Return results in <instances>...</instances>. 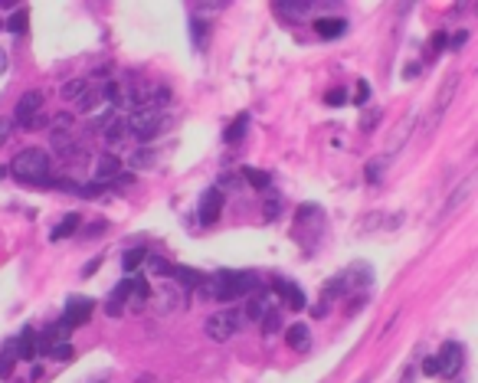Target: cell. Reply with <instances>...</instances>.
<instances>
[{
	"label": "cell",
	"mask_w": 478,
	"mask_h": 383,
	"mask_svg": "<svg viewBox=\"0 0 478 383\" xmlns=\"http://www.w3.org/2000/svg\"><path fill=\"white\" fill-rule=\"evenodd\" d=\"M10 174L20 184H30V187H53V158L46 154L43 147H23L10 161Z\"/></svg>",
	"instance_id": "cell-1"
},
{
	"label": "cell",
	"mask_w": 478,
	"mask_h": 383,
	"mask_svg": "<svg viewBox=\"0 0 478 383\" xmlns=\"http://www.w3.org/2000/svg\"><path fill=\"white\" fill-rule=\"evenodd\" d=\"M255 288H259V275H253V272H236V269H220L203 285V292L210 298H220V301H236L242 295H255Z\"/></svg>",
	"instance_id": "cell-2"
},
{
	"label": "cell",
	"mask_w": 478,
	"mask_h": 383,
	"mask_svg": "<svg viewBox=\"0 0 478 383\" xmlns=\"http://www.w3.org/2000/svg\"><path fill=\"white\" fill-rule=\"evenodd\" d=\"M125 121H128V134H135L138 141H151L154 134L164 132L167 115H164V108H154V105H138V108H131V112L125 115Z\"/></svg>",
	"instance_id": "cell-3"
},
{
	"label": "cell",
	"mask_w": 478,
	"mask_h": 383,
	"mask_svg": "<svg viewBox=\"0 0 478 383\" xmlns=\"http://www.w3.org/2000/svg\"><path fill=\"white\" fill-rule=\"evenodd\" d=\"M14 125H20L23 132H33V128H43L46 115H43V92H23L20 102L14 108Z\"/></svg>",
	"instance_id": "cell-4"
},
{
	"label": "cell",
	"mask_w": 478,
	"mask_h": 383,
	"mask_svg": "<svg viewBox=\"0 0 478 383\" xmlns=\"http://www.w3.org/2000/svg\"><path fill=\"white\" fill-rule=\"evenodd\" d=\"M239 311H216V314H210L207 318V338H213V341H229L233 334L239 331Z\"/></svg>",
	"instance_id": "cell-5"
},
{
	"label": "cell",
	"mask_w": 478,
	"mask_h": 383,
	"mask_svg": "<svg viewBox=\"0 0 478 383\" xmlns=\"http://www.w3.org/2000/svg\"><path fill=\"white\" fill-rule=\"evenodd\" d=\"M53 147H56V154H60L66 164H82L89 161V147L82 145L73 132H62V134H53Z\"/></svg>",
	"instance_id": "cell-6"
},
{
	"label": "cell",
	"mask_w": 478,
	"mask_h": 383,
	"mask_svg": "<svg viewBox=\"0 0 478 383\" xmlns=\"http://www.w3.org/2000/svg\"><path fill=\"white\" fill-rule=\"evenodd\" d=\"M455 88H459V75H449L446 82H442V88H439V95H436L433 112H429V121H426V128H423V132H433L436 125L442 121V115H446V105L455 99Z\"/></svg>",
	"instance_id": "cell-7"
},
{
	"label": "cell",
	"mask_w": 478,
	"mask_h": 383,
	"mask_svg": "<svg viewBox=\"0 0 478 383\" xmlns=\"http://www.w3.org/2000/svg\"><path fill=\"white\" fill-rule=\"evenodd\" d=\"M92 298H69L66 301V311H62V318L60 324L66 328V331H73V328H79V324H86L89 321V314H92Z\"/></svg>",
	"instance_id": "cell-8"
},
{
	"label": "cell",
	"mask_w": 478,
	"mask_h": 383,
	"mask_svg": "<svg viewBox=\"0 0 478 383\" xmlns=\"http://www.w3.org/2000/svg\"><path fill=\"white\" fill-rule=\"evenodd\" d=\"M220 213H223V190H220V187H210V190L200 197L197 217H200L203 226H213V223L220 220Z\"/></svg>",
	"instance_id": "cell-9"
},
{
	"label": "cell",
	"mask_w": 478,
	"mask_h": 383,
	"mask_svg": "<svg viewBox=\"0 0 478 383\" xmlns=\"http://www.w3.org/2000/svg\"><path fill=\"white\" fill-rule=\"evenodd\" d=\"M439 377H455L459 370H462V360H465V354H462V344H455V341H449L446 347L439 351Z\"/></svg>",
	"instance_id": "cell-10"
},
{
	"label": "cell",
	"mask_w": 478,
	"mask_h": 383,
	"mask_svg": "<svg viewBox=\"0 0 478 383\" xmlns=\"http://www.w3.org/2000/svg\"><path fill=\"white\" fill-rule=\"evenodd\" d=\"M272 288L282 295L285 298V305L292 311H301L308 301H305V292H301V285H295V282H288V279H272Z\"/></svg>",
	"instance_id": "cell-11"
},
{
	"label": "cell",
	"mask_w": 478,
	"mask_h": 383,
	"mask_svg": "<svg viewBox=\"0 0 478 383\" xmlns=\"http://www.w3.org/2000/svg\"><path fill=\"white\" fill-rule=\"evenodd\" d=\"M472 187H475V177H468V180H462V184L455 187V193H452V197H449L446 203H442V210H439V220H446V217H452V213H455V210H459V206H462L465 200L472 197Z\"/></svg>",
	"instance_id": "cell-12"
},
{
	"label": "cell",
	"mask_w": 478,
	"mask_h": 383,
	"mask_svg": "<svg viewBox=\"0 0 478 383\" xmlns=\"http://www.w3.org/2000/svg\"><path fill=\"white\" fill-rule=\"evenodd\" d=\"M314 33L321 36V40H338L347 33V23H344L341 16H318L314 20Z\"/></svg>",
	"instance_id": "cell-13"
},
{
	"label": "cell",
	"mask_w": 478,
	"mask_h": 383,
	"mask_svg": "<svg viewBox=\"0 0 478 383\" xmlns=\"http://www.w3.org/2000/svg\"><path fill=\"white\" fill-rule=\"evenodd\" d=\"M128 298H135V279H125V282L115 285V292H112V298H108L105 311H108V314H121V305H125Z\"/></svg>",
	"instance_id": "cell-14"
},
{
	"label": "cell",
	"mask_w": 478,
	"mask_h": 383,
	"mask_svg": "<svg viewBox=\"0 0 478 383\" xmlns=\"http://www.w3.org/2000/svg\"><path fill=\"white\" fill-rule=\"evenodd\" d=\"M115 177H121V161L115 154H102V158H99V167H95V184L115 180Z\"/></svg>",
	"instance_id": "cell-15"
},
{
	"label": "cell",
	"mask_w": 478,
	"mask_h": 383,
	"mask_svg": "<svg viewBox=\"0 0 478 383\" xmlns=\"http://www.w3.org/2000/svg\"><path fill=\"white\" fill-rule=\"evenodd\" d=\"M374 279V272H370V265L367 262H354L347 272H344V288H351V285H357V288H364L367 282Z\"/></svg>",
	"instance_id": "cell-16"
},
{
	"label": "cell",
	"mask_w": 478,
	"mask_h": 383,
	"mask_svg": "<svg viewBox=\"0 0 478 383\" xmlns=\"http://www.w3.org/2000/svg\"><path fill=\"white\" fill-rule=\"evenodd\" d=\"M285 341H288V347H295V351H308V347H312V331H308V324H292V328L285 331Z\"/></svg>",
	"instance_id": "cell-17"
},
{
	"label": "cell",
	"mask_w": 478,
	"mask_h": 383,
	"mask_svg": "<svg viewBox=\"0 0 478 383\" xmlns=\"http://www.w3.org/2000/svg\"><path fill=\"white\" fill-rule=\"evenodd\" d=\"M272 7H275V10H279V14L292 16V20H301V16L308 14V10H312L314 3H312V0H275V3H272Z\"/></svg>",
	"instance_id": "cell-18"
},
{
	"label": "cell",
	"mask_w": 478,
	"mask_h": 383,
	"mask_svg": "<svg viewBox=\"0 0 478 383\" xmlns=\"http://www.w3.org/2000/svg\"><path fill=\"white\" fill-rule=\"evenodd\" d=\"M266 314H269V295L266 292L249 295V301H246V318H249V321H262Z\"/></svg>",
	"instance_id": "cell-19"
},
{
	"label": "cell",
	"mask_w": 478,
	"mask_h": 383,
	"mask_svg": "<svg viewBox=\"0 0 478 383\" xmlns=\"http://www.w3.org/2000/svg\"><path fill=\"white\" fill-rule=\"evenodd\" d=\"M79 223H82V217H79V213H69V217H62V223H56V226L49 230V239H53V243H62V239H69V236L79 230Z\"/></svg>",
	"instance_id": "cell-20"
},
{
	"label": "cell",
	"mask_w": 478,
	"mask_h": 383,
	"mask_svg": "<svg viewBox=\"0 0 478 383\" xmlns=\"http://www.w3.org/2000/svg\"><path fill=\"white\" fill-rule=\"evenodd\" d=\"M36 338H40V334H36V331H30V328H27L20 338H16V354H20V360H33V357L40 354V344H36Z\"/></svg>",
	"instance_id": "cell-21"
},
{
	"label": "cell",
	"mask_w": 478,
	"mask_h": 383,
	"mask_svg": "<svg viewBox=\"0 0 478 383\" xmlns=\"http://www.w3.org/2000/svg\"><path fill=\"white\" fill-rule=\"evenodd\" d=\"M148 259V249L144 246H135V249H125L121 256V269L128 272V275H135V269H141V262Z\"/></svg>",
	"instance_id": "cell-22"
},
{
	"label": "cell",
	"mask_w": 478,
	"mask_h": 383,
	"mask_svg": "<svg viewBox=\"0 0 478 383\" xmlns=\"http://www.w3.org/2000/svg\"><path fill=\"white\" fill-rule=\"evenodd\" d=\"M174 279H177L184 288H197V285H203V275L194 272V269H187V265H174Z\"/></svg>",
	"instance_id": "cell-23"
},
{
	"label": "cell",
	"mask_w": 478,
	"mask_h": 383,
	"mask_svg": "<svg viewBox=\"0 0 478 383\" xmlns=\"http://www.w3.org/2000/svg\"><path fill=\"white\" fill-rule=\"evenodd\" d=\"M27 27H30V10H27V7H20V10H14V16L7 20V29H10L14 36H23Z\"/></svg>",
	"instance_id": "cell-24"
},
{
	"label": "cell",
	"mask_w": 478,
	"mask_h": 383,
	"mask_svg": "<svg viewBox=\"0 0 478 383\" xmlns=\"http://www.w3.org/2000/svg\"><path fill=\"white\" fill-rule=\"evenodd\" d=\"M246 125H249V115L242 112V115H239L236 121H233V125H229V128L223 132V141H226V145H236V141H242V134H246Z\"/></svg>",
	"instance_id": "cell-25"
},
{
	"label": "cell",
	"mask_w": 478,
	"mask_h": 383,
	"mask_svg": "<svg viewBox=\"0 0 478 383\" xmlns=\"http://www.w3.org/2000/svg\"><path fill=\"white\" fill-rule=\"evenodd\" d=\"M86 88H89L86 79H69V82L62 86V99H75V102H79V99L86 95Z\"/></svg>",
	"instance_id": "cell-26"
},
{
	"label": "cell",
	"mask_w": 478,
	"mask_h": 383,
	"mask_svg": "<svg viewBox=\"0 0 478 383\" xmlns=\"http://www.w3.org/2000/svg\"><path fill=\"white\" fill-rule=\"evenodd\" d=\"M242 177L249 180V187H255V190H266V187H269V174H266V171H255V167H242Z\"/></svg>",
	"instance_id": "cell-27"
},
{
	"label": "cell",
	"mask_w": 478,
	"mask_h": 383,
	"mask_svg": "<svg viewBox=\"0 0 478 383\" xmlns=\"http://www.w3.org/2000/svg\"><path fill=\"white\" fill-rule=\"evenodd\" d=\"M148 272H151V275H174V265L167 262V259H161V256H151V259H148Z\"/></svg>",
	"instance_id": "cell-28"
},
{
	"label": "cell",
	"mask_w": 478,
	"mask_h": 383,
	"mask_svg": "<svg viewBox=\"0 0 478 383\" xmlns=\"http://www.w3.org/2000/svg\"><path fill=\"white\" fill-rule=\"evenodd\" d=\"M383 167H387V158H377V161H370V164H367V180H370V184H377V180L383 177Z\"/></svg>",
	"instance_id": "cell-29"
},
{
	"label": "cell",
	"mask_w": 478,
	"mask_h": 383,
	"mask_svg": "<svg viewBox=\"0 0 478 383\" xmlns=\"http://www.w3.org/2000/svg\"><path fill=\"white\" fill-rule=\"evenodd\" d=\"M325 102L328 105H344L347 102V92H344V88H328V92H325Z\"/></svg>",
	"instance_id": "cell-30"
},
{
	"label": "cell",
	"mask_w": 478,
	"mask_h": 383,
	"mask_svg": "<svg viewBox=\"0 0 478 383\" xmlns=\"http://www.w3.org/2000/svg\"><path fill=\"white\" fill-rule=\"evenodd\" d=\"M262 331H266V334H275V331H279V314H275V311H269V314L262 318Z\"/></svg>",
	"instance_id": "cell-31"
},
{
	"label": "cell",
	"mask_w": 478,
	"mask_h": 383,
	"mask_svg": "<svg viewBox=\"0 0 478 383\" xmlns=\"http://www.w3.org/2000/svg\"><path fill=\"white\" fill-rule=\"evenodd\" d=\"M446 46H449V33H442V29H439L433 40H429V49H433V53H439V49H446Z\"/></svg>",
	"instance_id": "cell-32"
},
{
	"label": "cell",
	"mask_w": 478,
	"mask_h": 383,
	"mask_svg": "<svg viewBox=\"0 0 478 383\" xmlns=\"http://www.w3.org/2000/svg\"><path fill=\"white\" fill-rule=\"evenodd\" d=\"M367 95H370V82H367V79H360V82H357V95H354V102L364 105V102H367Z\"/></svg>",
	"instance_id": "cell-33"
},
{
	"label": "cell",
	"mask_w": 478,
	"mask_h": 383,
	"mask_svg": "<svg viewBox=\"0 0 478 383\" xmlns=\"http://www.w3.org/2000/svg\"><path fill=\"white\" fill-rule=\"evenodd\" d=\"M423 373H426V377H439V360H436V357H426V360H423Z\"/></svg>",
	"instance_id": "cell-34"
},
{
	"label": "cell",
	"mask_w": 478,
	"mask_h": 383,
	"mask_svg": "<svg viewBox=\"0 0 478 383\" xmlns=\"http://www.w3.org/2000/svg\"><path fill=\"white\" fill-rule=\"evenodd\" d=\"M148 161H154L151 151H138V154H131V164H135V167H148Z\"/></svg>",
	"instance_id": "cell-35"
},
{
	"label": "cell",
	"mask_w": 478,
	"mask_h": 383,
	"mask_svg": "<svg viewBox=\"0 0 478 383\" xmlns=\"http://www.w3.org/2000/svg\"><path fill=\"white\" fill-rule=\"evenodd\" d=\"M279 197H269V203H266V220H279Z\"/></svg>",
	"instance_id": "cell-36"
},
{
	"label": "cell",
	"mask_w": 478,
	"mask_h": 383,
	"mask_svg": "<svg viewBox=\"0 0 478 383\" xmlns=\"http://www.w3.org/2000/svg\"><path fill=\"white\" fill-rule=\"evenodd\" d=\"M53 357H60V360H69V357H73V344H69V341H62L60 347L53 351Z\"/></svg>",
	"instance_id": "cell-37"
},
{
	"label": "cell",
	"mask_w": 478,
	"mask_h": 383,
	"mask_svg": "<svg viewBox=\"0 0 478 383\" xmlns=\"http://www.w3.org/2000/svg\"><path fill=\"white\" fill-rule=\"evenodd\" d=\"M10 132H14V121H7V118H0V145L10 138Z\"/></svg>",
	"instance_id": "cell-38"
},
{
	"label": "cell",
	"mask_w": 478,
	"mask_h": 383,
	"mask_svg": "<svg viewBox=\"0 0 478 383\" xmlns=\"http://www.w3.org/2000/svg\"><path fill=\"white\" fill-rule=\"evenodd\" d=\"M203 36H207V27H203L200 20H194V40H197V46H203Z\"/></svg>",
	"instance_id": "cell-39"
},
{
	"label": "cell",
	"mask_w": 478,
	"mask_h": 383,
	"mask_svg": "<svg viewBox=\"0 0 478 383\" xmlns=\"http://www.w3.org/2000/svg\"><path fill=\"white\" fill-rule=\"evenodd\" d=\"M99 262H102V259H92V262L86 265V269H82V279H89V275H95V269H99Z\"/></svg>",
	"instance_id": "cell-40"
},
{
	"label": "cell",
	"mask_w": 478,
	"mask_h": 383,
	"mask_svg": "<svg viewBox=\"0 0 478 383\" xmlns=\"http://www.w3.org/2000/svg\"><path fill=\"white\" fill-rule=\"evenodd\" d=\"M7 66H10V56H7V49L0 46V75L7 73Z\"/></svg>",
	"instance_id": "cell-41"
},
{
	"label": "cell",
	"mask_w": 478,
	"mask_h": 383,
	"mask_svg": "<svg viewBox=\"0 0 478 383\" xmlns=\"http://www.w3.org/2000/svg\"><path fill=\"white\" fill-rule=\"evenodd\" d=\"M465 40H468V33H465V29H459V33H455V36H452V46H462Z\"/></svg>",
	"instance_id": "cell-42"
}]
</instances>
